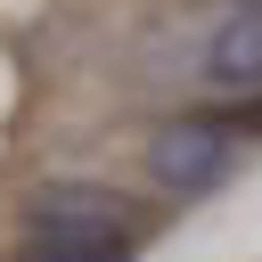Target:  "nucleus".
I'll return each instance as SVG.
<instances>
[{"mask_svg":"<svg viewBox=\"0 0 262 262\" xmlns=\"http://www.w3.org/2000/svg\"><path fill=\"white\" fill-rule=\"evenodd\" d=\"M25 229H33V246H57V254H106V262H123V246H131L115 188H90V180H57V188H41L33 213H25Z\"/></svg>","mask_w":262,"mask_h":262,"instance_id":"obj_1","label":"nucleus"},{"mask_svg":"<svg viewBox=\"0 0 262 262\" xmlns=\"http://www.w3.org/2000/svg\"><path fill=\"white\" fill-rule=\"evenodd\" d=\"M229 164H237V131H229V123H205V115L164 123V131L147 139V180L172 188V196H205V188H221Z\"/></svg>","mask_w":262,"mask_h":262,"instance_id":"obj_2","label":"nucleus"},{"mask_svg":"<svg viewBox=\"0 0 262 262\" xmlns=\"http://www.w3.org/2000/svg\"><path fill=\"white\" fill-rule=\"evenodd\" d=\"M205 90L221 98H262V0H237L205 33Z\"/></svg>","mask_w":262,"mask_h":262,"instance_id":"obj_3","label":"nucleus"},{"mask_svg":"<svg viewBox=\"0 0 262 262\" xmlns=\"http://www.w3.org/2000/svg\"><path fill=\"white\" fill-rule=\"evenodd\" d=\"M16 262H106V254H57V246H25Z\"/></svg>","mask_w":262,"mask_h":262,"instance_id":"obj_4","label":"nucleus"}]
</instances>
